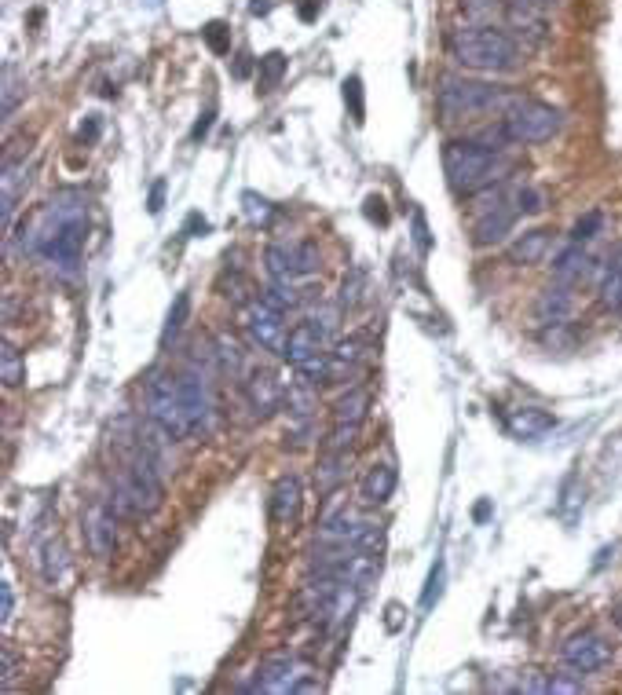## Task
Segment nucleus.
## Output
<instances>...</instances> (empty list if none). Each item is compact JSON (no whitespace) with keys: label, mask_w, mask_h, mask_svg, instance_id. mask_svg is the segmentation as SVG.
<instances>
[{"label":"nucleus","mask_w":622,"mask_h":695,"mask_svg":"<svg viewBox=\"0 0 622 695\" xmlns=\"http://www.w3.org/2000/svg\"><path fill=\"white\" fill-rule=\"evenodd\" d=\"M88 231V205L77 194H59L44 205L37 220L26 231V249L37 253L44 264H52L59 275H74L81 264V246H85Z\"/></svg>","instance_id":"1"},{"label":"nucleus","mask_w":622,"mask_h":695,"mask_svg":"<svg viewBox=\"0 0 622 695\" xmlns=\"http://www.w3.org/2000/svg\"><path fill=\"white\" fill-rule=\"evenodd\" d=\"M454 63L476 74H513L524 63L520 44L494 26H465L451 37Z\"/></svg>","instance_id":"2"},{"label":"nucleus","mask_w":622,"mask_h":695,"mask_svg":"<svg viewBox=\"0 0 622 695\" xmlns=\"http://www.w3.org/2000/svg\"><path fill=\"white\" fill-rule=\"evenodd\" d=\"M161 461L151 458L147 450L136 447V454L129 458V465L121 469L118 483H114V513L125 520H140L151 516L165 502V483H161Z\"/></svg>","instance_id":"3"},{"label":"nucleus","mask_w":622,"mask_h":695,"mask_svg":"<svg viewBox=\"0 0 622 695\" xmlns=\"http://www.w3.org/2000/svg\"><path fill=\"white\" fill-rule=\"evenodd\" d=\"M443 172L458 194H480L502 180L509 172V161L494 150L480 147L476 139H454L443 147Z\"/></svg>","instance_id":"4"},{"label":"nucleus","mask_w":622,"mask_h":695,"mask_svg":"<svg viewBox=\"0 0 622 695\" xmlns=\"http://www.w3.org/2000/svg\"><path fill=\"white\" fill-rule=\"evenodd\" d=\"M516 96H509L505 88L487 85V81H472V77H443L436 88V107L447 121L458 118H476V114H491V110H509Z\"/></svg>","instance_id":"5"},{"label":"nucleus","mask_w":622,"mask_h":695,"mask_svg":"<svg viewBox=\"0 0 622 695\" xmlns=\"http://www.w3.org/2000/svg\"><path fill=\"white\" fill-rule=\"evenodd\" d=\"M147 417H151V425L165 428L172 439L191 436L194 425H191V414H187V403H183L180 377L154 370L151 381H147Z\"/></svg>","instance_id":"6"},{"label":"nucleus","mask_w":622,"mask_h":695,"mask_svg":"<svg viewBox=\"0 0 622 695\" xmlns=\"http://www.w3.org/2000/svg\"><path fill=\"white\" fill-rule=\"evenodd\" d=\"M505 136L520 143V147H531V143H546L560 132L564 125V114L549 103H538V99H513L509 110L502 114Z\"/></svg>","instance_id":"7"},{"label":"nucleus","mask_w":622,"mask_h":695,"mask_svg":"<svg viewBox=\"0 0 622 695\" xmlns=\"http://www.w3.org/2000/svg\"><path fill=\"white\" fill-rule=\"evenodd\" d=\"M311 571L319 575H333L341 582H352V586L363 589L370 578L377 575V556L359 553L352 546H333V542H319L311 549Z\"/></svg>","instance_id":"8"},{"label":"nucleus","mask_w":622,"mask_h":695,"mask_svg":"<svg viewBox=\"0 0 622 695\" xmlns=\"http://www.w3.org/2000/svg\"><path fill=\"white\" fill-rule=\"evenodd\" d=\"M326 337L319 333V326L315 322H297L290 330V337H286V348H282V359L297 370L301 377H311L315 385H322V377H326V359H330V352H326Z\"/></svg>","instance_id":"9"},{"label":"nucleus","mask_w":622,"mask_h":695,"mask_svg":"<svg viewBox=\"0 0 622 695\" xmlns=\"http://www.w3.org/2000/svg\"><path fill=\"white\" fill-rule=\"evenodd\" d=\"M268 260V275L271 282H279V286H290L297 278H308L319 271V249L311 246V242H297V246H286V242H275L268 246L264 253Z\"/></svg>","instance_id":"10"},{"label":"nucleus","mask_w":622,"mask_h":695,"mask_svg":"<svg viewBox=\"0 0 622 695\" xmlns=\"http://www.w3.org/2000/svg\"><path fill=\"white\" fill-rule=\"evenodd\" d=\"M560 659H564V666H568L571 674H597V670H604V666L612 663V644L604 641L601 633H575V637H568L564 641V648H560Z\"/></svg>","instance_id":"11"},{"label":"nucleus","mask_w":622,"mask_h":695,"mask_svg":"<svg viewBox=\"0 0 622 695\" xmlns=\"http://www.w3.org/2000/svg\"><path fill=\"white\" fill-rule=\"evenodd\" d=\"M180 388H183V403H187L194 432H205V428L213 425V414H216L213 381L205 374H198V366H191L187 374H180Z\"/></svg>","instance_id":"12"},{"label":"nucleus","mask_w":622,"mask_h":695,"mask_svg":"<svg viewBox=\"0 0 622 695\" xmlns=\"http://www.w3.org/2000/svg\"><path fill=\"white\" fill-rule=\"evenodd\" d=\"M286 311H279L275 304H268V300L260 297L253 300V308H249V333H253V341L264 348V352H279L286 348Z\"/></svg>","instance_id":"13"},{"label":"nucleus","mask_w":622,"mask_h":695,"mask_svg":"<svg viewBox=\"0 0 622 695\" xmlns=\"http://www.w3.org/2000/svg\"><path fill=\"white\" fill-rule=\"evenodd\" d=\"M516 205L513 198H494V205H487L476 220H472V238H476V246H494V242H505V238L513 235L516 227Z\"/></svg>","instance_id":"14"},{"label":"nucleus","mask_w":622,"mask_h":695,"mask_svg":"<svg viewBox=\"0 0 622 695\" xmlns=\"http://www.w3.org/2000/svg\"><path fill=\"white\" fill-rule=\"evenodd\" d=\"M282 396H286V392H282L279 377L271 374L268 366H257V370H249L246 374V399L257 417L275 414V410L282 407Z\"/></svg>","instance_id":"15"},{"label":"nucleus","mask_w":622,"mask_h":695,"mask_svg":"<svg viewBox=\"0 0 622 695\" xmlns=\"http://www.w3.org/2000/svg\"><path fill=\"white\" fill-rule=\"evenodd\" d=\"M88 527V546L96 556H110L114 546H118V513H114V505H96L85 520Z\"/></svg>","instance_id":"16"},{"label":"nucleus","mask_w":622,"mask_h":695,"mask_svg":"<svg viewBox=\"0 0 622 695\" xmlns=\"http://www.w3.org/2000/svg\"><path fill=\"white\" fill-rule=\"evenodd\" d=\"M297 685V659L293 655H271L268 663L257 670V681H253V692H293Z\"/></svg>","instance_id":"17"},{"label":"nucleus","mask_w":622,"mask_h":695,"mask_svg":"<svg viewBox=\"0 0 622 695\" xmlns=\"http://www.w3.org/2000/svg\"><path fill=\"white\" fill-rule=\"evenodd\" d=\"M571 311H575L571 286H560V282H553V286H549L546 293H538V300H535V322H542V326H564V322L571 319Z\"/></svg>","instance_id":"18"},{"label":"nucleus","mask_w":622,"mask_h":695,"mask_svg":"<svg viewBox=\"0 0 622 695\" xmlns=\"http://www.w3.org/2000/svg\"><path fill=\"white\" fill-rule=\"evenodd\" d=\"M590 271L593 257L582 246H575V242L553 257V282H560V286H579L582 278H590Z\"/></svg>","instance_id":"19"},{"label":"nucleus","mask_w":622,"mask_h":695,"mask_svg":"<svg viewBox=\"0 0 622 695\" xmlns=\"http://www.w3.org/2000/svg\"><path fill=\"white\" fill-rule=\"evenodd\" d=\"M549 246H553V231H546V227H535V231L520 235L513 246H509V260H513V264H520V268H531V264H542V260H546Z\"/></svg>","instance_id":"20"},{"label":"nucleus","mask_w":622,"mask_h":695,"mask_svg":"<svg viewBox=\"0 0 622 695\" xmlns=\"http://www.w3.org/2000/svg\"><path fill=\"white\" fill-rule=\"evenodd\" d=\"M301 513V480L297 476H282L271 491V520L275 524H293Z\"/></svg>","instance_id":"21"},{"label":"nucleus","mask_w":622,"mask_h":695,"mask_svg":"<svg viewBox=\"0 0 622 695\" xmlns=\"http://www.w3.org/2000/svg\"><path fill=\"white\" fill-rule=\"evenodd\" d=\"M553 425H557V417L549 414V410L542 407H520L509 414V432L520 439H538V436H546V432H553Z\"/></svg>","instance_id":"22"},{"label":"nucleus","mask_w":622,"mask_h":695,"mask_svg":"<svg viewBox=\"0 0 622 695\" xmlns=\"http://www.w3.org/2000/svg\"><path fill=\"white\" fill-rule=\"evenodd\" d=\"M392 491H396V469L385 465V461L370 465V472L363 476V487H359V498L366 505H381L392 498Z\"/></svg>","instance_id":"23"},{"label":"nucleus","mask_w":622,"mask_h":695,"mask_svg":"<svg viewBox=\"0 0 622 695\" xmlns=\"http://www.w3.org/2000/svg\"><path fill=\"white\" fill-rule=\"evenodd\" d=\"M348 458H352V450H322L319 469H315V483H319L322 494H333L344 483V476H348Z\"/></svg>","instance_id":"24"},{"label":"nucleus","mask_w":622,"mask_h":695,"mask_svg":"<svg viewBox=\"0 0 622 695\" xmlns=\"http://www.w3.org/2000/svg\"><path fill=\"white\" fill-rule=\"evenodd\" d=\"M370 414V392L366 388H352L348 396L333 403V425H363Z\"/></svg>","instance_id":"25"},{"label":"nucleus","mask_w":622,"mask_h":695,"mask_svg":"<svg viewBox=\"0 0 622 695\" xmlns=\"http://www.w3.org/2000/svg\"><path fill=\"white\" fill-rule=\"evenodd\" d=\"M601 300L604 308L622 311V242L615 246L612 260H608V271L601 278Z\"/></svg>","instance_id":"26"},{"label":"nucleus","mask_w":622,"mask_h":695,"mask_svg":"<svg viewBox=\"0 0 622 695\" xmlns=\"http://www.w3.org/2000/svg\"><path fill=\"white\" fill-rule=\"evenodd\" d=\"M66 564H70V556H66L63 542H48V546L41 549V575L48 586H59V582H63Z\"/></svg>","instance_id":"27"},{"label":"nucleus","mask_w":622,"mask_h":695,"mask_svg":"<svg viewBox=\"0 0 622 695\" xmlns=\"http://www.w3.org/2000/svg\"><path fill=\"white\" fill-rule=\"evenodd\" d=\"M286 66H290V59L282 52H268V55H260L257 59V70H260V92H271V88H279L282 74H286Z\"/></svg>","instance_id":"28"},{"label":"nucleus","mask_w":622,"mask_h":695,"mask_svg":"<svg viewBox=\"0 0 622 695\" xmlns=\"http://www.w3.org/2000/svg\"><path fill=\"white\" fill-rule=\"evenodd\" d=\"M0 377H4V388H15L26 381V363H22L19 348L11 341H4V352H0Z\"/></svg>","instance_id":"29"},{"label":"nucleus","mask_w":622,"mask_h":695,"mask_svg":"<svg viewBox=\"0 0 622 695\" xmlns=\"http://www.w3.org/2000/svg\"><path fill=\"white\" fill-rule=\"evenodd\" d=\"M216 359H220V366H224L227 374H242L246 352H242V344H238L231 333H220V337H216Z\"/></svg>","instance_id":"30"},{"label":"nucleus","mask_w":622,"mask_h":695,"mask_svg":"<svg viewBox=\"0 0 622 695\" xmlns=\"http://www.w3.org/2000/svg\"><path fill=\"white\" fill-rule=\"evenodd\" d=\"M187 315H191V293H180L176 297V304L169 308V319H165V330H161V344L169 348L176 337H180L183 330V322H187Z\"/></svg>","instance_id":"31"},{"label":"nucleus","mask_w":622,"mask_h":695,"mask_svg":"<svg viewBox=\"0 0 622 695\" xmlns=\"http://www.w3.org/2000/svg\"><path fill=\"white\" fill-rule=\"evenodd\" d=\"M601 227H604V213L601 209H593V213L579 216V224L571 227V242H575V246H586L590 238L601 235Z\"/></svg>","instance_id":"32"},{"label":"nucleus","mask_w":622,"mask_h":695,"mask_svg":"<svg viewBox=\"0 0 622 695\" xmlns=\"http://www.w3.org/2000/svg\"><path fill=\"white\" fill-rule=\"evenodd\" d=\"M205 44L213 48L216 55H227L231 52V30H227V22L213 19V22H205V30H202Z\"/></svg>","instance_id":"33"},{"label":"nucleus","mask_w":622,"mask_h":695,"mask_svg":"<svg viewBox=\"0 0 622 695\" xmlns=\"http://www.w3.org/2000/svg\"><path fill=\"white\" fill-rule=\"evenodd\" d=\"M344 103H348V110H352L355 125H363L366 103H363V81H359V77H348V81H344Z\"/></svg>","instance_id":"34"},{"label":"nucleus","mask_w":622,"mask_h":695,"mask_svg":"<svg viewBox=\"0 0 622 695\" xmlns=\"http://www.w3.org/2000/svg\"><path fill=\"white\" fill-rule=\"evenodd\" d=\"M443 578H447V567H443V560H436V564H432V575H429V586L421 593V608L425 611L436 608V600L443 597Z\"/></svg>","instance_id":"35"},{"label":"nucleus","mask_w":622,"mask_h":695,"mask_svg":"<svg viewBox=\"0 0 622 695\" xmlns=\"http://www.w3.org/2000/svg\"><path fill=\"white\" fill-rule=\"evenodd\" d=\"M242 202H246V220H249V224H268V220H271V205L264 202V198H257V194H246Z\"/></svg>","instance_id":"36"},{"label":"nucleus","mask_w":622,"mask_h":695,"mask_svg":"<svg viewBox=\"0 0 622 695\" xmlns=\"http://www.w3.org/2000/svg\"><path fill=\"white\" fill-rule=\"evenodd\" d=\"M513 205H516V213H520V216H531V213H538V209H542V194L531 191V187H524V191L513 194Z\"/></svg>","instance_id":"37"},{"label":"nucleus","mask_w":622,"mask_h":695,"mask_svg":"<svg viewBox=\"0 0 622 695\" xmlns=\"http://www.w3.org/2000/svg\"><path fill=\"white\" fill-rule=\"evenodd\" d=\"M15 619V589H11V578H4V586H0V622L11 626Z\"/></svg>","instance_id":"38"},{"label":"nucleus","mask_w":622,"mask_h":695,"mask_svg":"<svg viewBox=\"0 0 622 695\" xmlns=\"http://www.w3.org/2000/svg\"><path fill=\"white\" fill-rule=\"evenodd\" d=\"M414 242H418L421 253H429V249H432L429 224H425V213H421V209H414Z\"/></svg>","instance_id":"39"},{"label":"nucleus","mask_w":622,"mask_h":695,"mask_svg":"<svg viewBox=\"0 0 622 695\" xmlns=\"http://www.w3.org/2000/svg\"><path fill=\"white\" fill-rule=\"evenodd\" d=\"M582 677L575 674V677H564V674H553L549 677V692H582Z\"/></svg>","instance_id":"40"},{"label":"nucleus","mask_w":622,"mask_h":695,"mask_svg":"<svg viewBox=\"0 0 622 695\" xmlns=\"http://www.w3.org/2000/svg\"><path fill=\"white\" fill-rule=\"evenodd\" d=\"M15 674H19L15 652H11V648H4V674H0V688H4V692H8V688L15 685Z\"/></svg>","instance_id":"41"},{"label":"nucleus","mask_w":622,"mask_h":695,"mask_svg":"<svg viewBox=\"0 0 622 695\" xmlns=\"http://www.w3.org/2000/svg\"><path fill=\"white\" fill-rule=\"evenodd\" d=\"M366 216H370L374 224H381V227L388 224V209H385V202H381L377 194H370V198H366Z\"/></svg>","instance_id":"42"},{"label":"nucleus","mask_w":622,"mask_h":695,"mask_svg":"<svg viewBox=\"0 0 622 695\" xmlns=\"http://www.w3.org/2000/svg\"><path fill=\"white\" fill-rule=\"evenodd\" d=\"M213 118H216V110H213V107H209V110H205V114H202V118L194 121V129H191V139H205V136H209V129H213Z\"/></svg>","instance_id":"43"},{"label":"nucleus","mask_w":622,"mask_h":695,"mask_svg":"<svg viewBox=\"0 0 622 695\" xmlns=\"http://www.w3.org/2000/svg\"><path fill=\"white\" fill-rule=\"evenodd\" d=\"M161 205H165V180H158L151 187V198H147V209H151L154 216L161 213Z\"/></svg>","instance_id":"44"},{"label":"nucleus","mask_w":622,"mask_h":695,"mask_svg":"<svg viewBox=\"0 0 622 695\" xmlns=\"http://www.w3.org/2000/svg\"><path fill=\"white\" fill-rule=\"evenodd\" d=\"M99 129H103V125H99V118H88L85 125L77 129V139H81V143H92V139L99 136Z\"/></svg>","instance_id":"45"},{"label":"nucleus","mask_w":622,"mask_h":695,"mask_svg":"<svg viewBox=\"0 0 622 695\" xmlns=\"http://www.w3.org/2000/svg\"><path fill=\"white\" fill-rule=\"evenodd\" d=\"M319 11H322L319 0H301V19L304 22H315V19H319Z\"/></svg>","instance_id":"46"},{"label":"nucleus","mask_w":622,"mask_h":695,"mask_svg":"<svg viewBox=\"0 0 622 695\" xmlns=\"http://www.w3.org/2000/svg\"><path fill=\"white\" fill-rule=\"evenodd\" d=\"M191 231H209V224H205V216H198V213H191L187 216V227H183V235H191Z\"/></svg>","instance_id":"47"},{"label":"nucleus","mask_w":622,"mask_h":695,"mask_svg":"<svg viewBox=\"0 0 622 695\" xmlns=\"http://www.w3.org/2000/svg\"><path fill=\"white\" fill-rule=\"evenodd\" d=\"M472 516H476V524H483V520L491 516V502H480L476 509H472Z\"/></svg>","instance_id":"48"},{"label":"nucleus","mask_w":622,"mask_h":695,"mask_svg":"<svg viewBox=\"0 0 622 695\" xmlns=\"http://www.w3.org/2000/svg\"><path fill=\"white\" fill-rule=\"evenodd\" d=\"M249 11H253V15H268L271 0H253V4H249Z\"/></svg>","instance_id":"49"},{"label":"nucleus","mask_w":622,"mask_h":695,"mask_svg":"<svg viewBox=\"0 0 622 695\" xmlns=\"http://www.w3.org/2000/svg\"><path fill=\"white\" fill-rule=\"evenodd\" d=\"M246 74H249V59L242 55V59L235 63V77H246Z\"/></svg>","instance_id":"50"},{"label":"nucleus","mask_w":622,"mask_h":695,"mask_svg":"<svg viewBox=\"0 0 622 695\" xmlns=\"http://www.w3.org/2000/svg\"><path fill=\"white\" fill-rule=\"evenodd\" d=\"M527 8H549V4H557V0H520Z\"/></svg>","instance_id":"51"},{"label":"nucleus","mask_w":622,"mask_h":695,"mask_svg":"<svg viewBox=\"0 0 622 695\" xmlns=\"http://www.w3.org/2000/svg\"><path fill=\"white\" fill-rule=\"evenodd\" d=\"M612 619H615V626H619V630H622V600H619V604H615V608H612Z\"/></svg>","instance_id":"52"}]
</instances>
